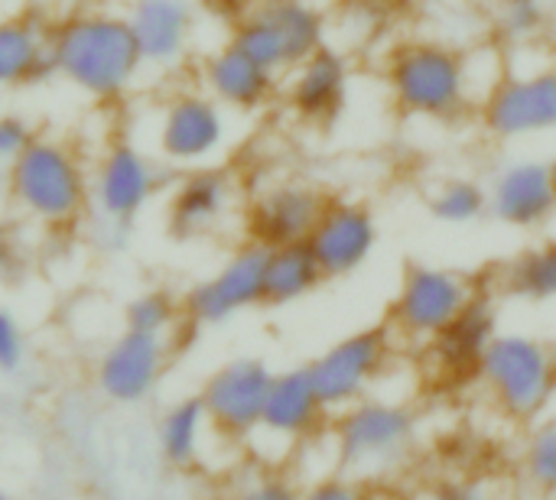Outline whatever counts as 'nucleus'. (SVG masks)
I'll return each instance as SVG.
<instances>
[{
    "instance_id": "nucleus-9",
    "label": "nucleus",
    "mask_w": 556,
    "mask_h": 500,
    "mask_svg": "<svg viewBox=\"0 0 556 500\" xmlns=\"http://www.w3.org/2000/svg\"><path fill=\"white\" fill-rule=\"evenodd\" d=\"M394 358V332L391 325H365L339 342H332L323 355H316L306 368L319 390L323 407L336 416L339 410L365 400L375 384L384 377Z\"/></svg>"
},
{
    "instance_id": "nucleus-35",
    "label": "nucleus",
    "mask_w": 556,
    "mask_h": 500,
    "mask_svg": "<svg viewBox=\"0 0 556 500\" xmlns=\"http://www.w3.org/2000/svg\"><path fill=\"white\" fill-rule=\"evenodd\" d=\"M303 500H378L365 482L358 478H342V475H329L319 478L313 485L303 488Z\"/></svg>"
},
{
    "instance_id": "nucleus-34",
    "label": "nucleus",
    "mask_w": 556,
    "mask_h": 500,
    "mask_svg": "<svg viewBox=\"0 0 556 500\" xmlns=\"http://www.w3.org/2000/svg\"><path fill=\"white\" fill-rule=\"evenodd\" d=\"M26 361V332L10 309H0V374H16Z\"/></svg>"
},
{
    "instance_id": "nucleus-19",
    "label": "nucleus",
    "mask_w": 556,
    "mask_h": 500,
    "mask_svg": "<svg viewBox=\"0 0 556 500\" xmlns=\"http://www.w3.org/2000/svg\"><path fill=\"white\" fill-rule=\"evenodd\" d=\"M352 94V62L342 49L323 46L280 78V98L293 117L313 127L336 124Z\"/></svg>"
},
{
    "instance_id": "nucleus-5",
    "label": "nucleus",
    "mask_w": 556,
    "mask_h": 500,
    "mask_svg": "<svg viewBox=\"0 0 556 500\" xmlns=\"http://www.w3.org/2000/svg\"><path fill=\"white\" fill-rule=\"evenodd\" d=\"M476 377L505 416L534 423L556 394V355L538 335L498 332L482 355Z\"/></svg>"
},
{
    "instance_id": "nucleus-1",
    "label": "nucleus",
    "mask_w": 556,
    "mask_h": 500,
    "mask_svg": "<svg viewBox=\"0 0 556 500\" xmlns=\"http://www.w3.org/2000/svg\"><path fill=\"white\" fill-rule=\"evenodd\" d=\"M49 55L52 75L98 104L124 101L147 68L127 16L101 7L72 10L52 20Z\"/></svg>"
},
{
    "instance_id": "nucleus-29",
    "label": "nucleus",
    "mask_w": 556,
    "mask_h": 500,
    "mask_svg": "<svg viewBox=\"0 0 556 500\" xmlns=\"http://www.w3.org/2000/svg\"><path fill=\"white\" fill-rule=\"evenodd\" d=\"M554 23V0H495L492 26L502 42L528 46L538 42Z\"/></svg>"
},
{
    "instance_id": "nucleus-31",
    "label": "nucleus",
    "mask_w": 556,
    "mask_h": 500,
    "mask_svg": "<svg viewBox=\"0 0 556 500\" xmlns=\"http://www.w3.org/2000/svg\"><path fill=\"white\" fill-rule=\"evenodd\" d=\"M525 469L538 488L556 491V423H544L531 433L525 449Z\"/></svg>"
},
{
    "instance_id": "nucleus-32",
    "label": "nucleus",
    "mask_w": 556,
    "mask_h": 500,
    "mask_svg": "<svg viewBox=\"0 0 556 500\" xmlns=\"http://www.w3.org/2000/svg\"><path fill=\"white\" fill-rule=\"evenodd\" d=\"M228 500H303V488L280 472L261 469L257 475L238 482Z\"/></svg>"
},
{
    "instance_id": "nucleus-14",
    "label": "nucleus",
    "mask_w": 556,
    "mask_h": 500,
    "mask_svg": "<svg viewBox=\"0 0 556 500\" xmlns=\"http://www.w3.org/2000/svg\"><path fill=\"white\" fill-rule=\"evenodd\" d=\"M326 202L329 195L303 176L270 179L244 205V234L261 247L306 244Z\"/></svg>"
},
{
    "instance_id": "nucleus-12",
    "label": "nucleus",
    "mask_w": 556,
    "mask_h": 500,
    "mask_svg": "<svg viewBox=\"0 0 556 500\" xmlns=\"http://www.w3.org/2000/svg\"><path fill=\"white\" fill-rule=\"evenodd\" d=\"M274 368L264 361V358H254V355H241V358H231L225 364H218L202 390H199V400L208 413V423L212 430L222 436V439H231V443H248L257 426H261V416H264V403H267V394H270V384H274Z\"/></svg>"
},
{
    "instance_id": "nucleus-39",
    "label": "nucleus",
    "mask_w": 556,
    "mask_h": 500,
    "mask_svg": "<svg viewBox=\"0 0 556 500\" xmlns=\"http://www.w3.org/2000/svg\"><path fill=\"white\" fill-rule=\"evenodd\" d=\"M547 163H551V172H554V182H556V150L547 156Z\"/></svg>"
},
{
    "instance_id": "nucleus-21",
    "label": "nucleus",
    "mask_w": 556,
    "mask_h": 500,
    "mask_svg": "<svg viewBox=\"0 0 556 500\" xmlns=\"http://www.w3.org/2000/svg\"><path fill=\"white\" fill-rule=\"evenodd\" d=\"M124 16L147 68L169 72L186 62L199 23L192 0H127Z\"/></svg>"
},
{
    "instance_id": "nucleus-23",
    "label": "nucleus",
    "mask_w": 556,
    "mask_h": 500,
    "mask_svg": "<svg viewBox=\"0 0 556 500\" xmlns=\"http://www.w3.org/2000/svg\"><path fill=\"white\" fill-rule=\"evenodd\" d=\"M498 335V309L489 293H476V299L433 338L427 342L430 361L446 377H466L476 374L482 355Z\"/></svg>"
},
{
    "instance_id": "nucleus-33",
    "label": "nucleus",
    "mask_w": 556,
    "mask_h": 500,
    "mask_svg": "<svg viewBox=\"0 0 556 500\" xmlns=\"http://www.w3.org/2000/svg\"><path fill=\"white\" fill-rule=\"evenodd\" d=\"M36 127L29 124V117L13 114V111H0V172H7L16 156L33 143Z\"/></svg>"
},
{
    "instance_id": "nucleus-13",
    "label": "nucleus",
    "mask_w": 556,
    "mask_h": 500,
    "mask_svg": "<svg viewBox=\"0 0 556 500\" xmlns=\"http://www.w3.org/2000/svg\"><path fill=\"white\" fill-rule=\"evenodd\" d=\"M264 260L267 247L244 241L238 244L205 280L182 296V312L199 329H215L235 316L264 306Z\"/></svg>"
},
{
    "instance_id": "nucleus-30",
    "label": "nucleus",
    "mask_w": 556,
    "mask_h": 500,
    "mask_svg": "<svg viewBox=\"0 0 556 500\" xmlns=\"http://www.w3.org/2000/svg\"><path fill=\"white\" fill-rule=\"evenodd\" d=\"M182 319H186L182 299H176V293H169L163 286L143 290L124 306V329L156 335V338H169Z\"/></svg>"
},
{
    "instance_id": "nucleus-20",
    "label": "nucleus",
    "mask_w": 556,
    "mask_h": 500,
    "mask_svg": "<svg viewBox=\"0 0 556 500\" xmlns=\"http://www.w3.org/2000/svg\"><path fill=\"white\" fill-rule=\"evenodd\" d=\"M280 78L283 75L264 68L248 52H241L235 42L215 46L199 62V88L208 91L231 114L267 111L280 98Z\"/></svg>"
},
{
    "instance_id": "nucleus-8",
    "label": "nucleus",
    "mask_w": 556,
    "mask_h": 500,
    "mask_svg": "<svg viewBox=\"0 0 556 500\" xmlns=\"http://www.w3.org/2000/svg\"><path fill=\"white\" fill-rule=\"evenodd\" d=\"M479 293V283L453 267L410 264L388 306V325L394 335L414 345L433 342Z\"/></svg>"
},
{
    "instance_id": "nucleus-4",
    "label": "nucleus",
    "mask_w": 556,
    "mask_h": 500,
    "mask_svg": "<svg viewBox=\"0 0 556 500\" xmlns=\"http://www.w3.org/2000/svg\"><path fill=\"white\" fill-rule=\"evenodd\" d=\"M228 42L264 68L287 75L329 42V16L316 0H241Z\"/></svg>"
},
{
    "instance_id": "nucleus-24",
    "label": "nucleus",
    "mask_w": 556,
    "mask_h": 500,
    "mask_svg": "<svg viewBox=\"0 0 556 500\" xmlns=\"http://www.w3.org/2000/svg\"><path fill=\"white\" fill-rule=\"evenodd\" d=\"M52 20L39 10L0 16V91L26 88L52 75Z\"/></svg>"
},
{
    "instance_id": "nucleus-22",
    "label": "nucleus",
    "mask_w": 556,
    "mask_h": 500,
    "mask_svg": "<svg viewBox=\"0 0 556 500\" xmlns=\"http://www.w3.org/2000/svg\"><path fill=\"white\" fill-rule=\"evenodd\" d=\"M332 413L323 407L319 390L309 377V368H287L274 374L267 403H264V416L254 436L261 439H274L280 443L287 452H293L303 439H313L316 433H323V423Z\"/></svg>"
},
{
    "instance_id": "nucleus-11",
    "label": "nucleus",
    "mask_w": 556,
    "mask_h": 500,
    "mask_svg": "<svg viewBox=\"0 0 556 500\" xmlns=\"http://www.w3.org/2000/svg\"><path fill=\"white\" fill-rule=\"evenodd\" d=\"M160 163L134 140H114L88 169V208L108 225H134L160 195Z\"/></svg>"
},
{
    "instance_id": "nucleus-3",
    "label": "nucleus",
    "mask_w": 556,
    "mask_h": 500,
    "mask_svg": "<svg viewBox=\"0 0 556 500\" xmlns=\"http://www.w3.org/2000/svg\"><path fill=\"white\" fill-rule=\"evenodd\" d=\"M3 179L10 205L46 231H65L88 211V166L59 137L36 133Z\"/></svg>"
},
{
    "instance_id": "nucleus-16",
    "label": "nucleus",
    "mask_w": 556,
    "mask_h": 500,
    "mask_svg": "<svg viewBox=\"0 0 556 500\" xmlns=\"http://www.w3.org/2000/svg\"><path fill=\"white\" fill-rule=\"evenodd\" d=\"M241 205V185L222 163L179 169L166 195V225L179 241H199L222 231Z\"/></svg>"
},
{
    "instance_id": "nucleus-25",
    "label": "nucleus",
    "mask_w": 556,
    "mask_h": 500,
    "mask_svg": "<svg viewBox=\"0 0 556 500\" xmlns=\"http://www.w3.org/2000/svg\"><path fill=\"white\" fill-rule=\"evenodd\" d=\"M326 283L309 244L267 247L264 260V306L287 309L309 299Z\"/></svg>"
},
{
    "instance_id": "nucleus-18",
    "label": "nucleus",
    "mask_w": 556,
    "mask_h": 500,
    "mask_svg": "<svg viewBox=\"0 0 556 500\" xmlns=\"http://www.w3.org/2000/svg\"><path fill=\"white\" fill-rule=\"evenodd\" d=\"M169 364V338L124 329L94 361V387L117 407L143 403L163 381Z\"/></svg>"
},
{
    "instance_id": "nucleus-7",
    "label": "nucleus",
    "mask_w": 556,
    "mask_h": 500,
    "mask_svg": "<svg viewBox=\"0 0 556 500\" xmlns=\"http://www.w3.org/2000/svg\"><path fill=\"white\" fill-rule=\"evenodd\" d=\"M235 140V114L202 88L173 91L156 114V156L173 169L218 163Z\"/></svg>"
},
{
    "instance_id": "nucleus-2",
    "label": "nucleus",
    "mask_w": 556,
    "mask_h": 500,
    "mask_svg": "<svg viewBox=\"0 0 556 500\" xmlns=\"http://www.w3.org/2000/svg\"><path fill=\"white\" fill-rule=\"evenodd\" d=\"M384 88L404 117L453 124L479 104L469 52L440 39H407L384 59Z\"/></svg>"
},
{
    "instance_id": "nucleus-10",
    "label": "nucleus",
    "mask_w": 556,
    "mask_h": 500,
    "mask_svg": "<svg viewBox=\"0 0 556 500\" xmlns=\"http://www.w3.org/2000/svg\"><path fill=\"white\" fill-rule=\"evenodd\" d=\"M482 130L498 143L556 137V65L505 72L479 104Z\"/></svg>"
},
{
    "instance_id": "nucleus-38",
    "label": "nucleus",
    "mask_w": 556,
    "mask_h": 500,
    "mask_svg": "<svg viewBox=\"0 0 556 500\" xmlns=\"http://www.w3.org/2000/svg\"><path fill=\"white\" fill-rule=\"evenodd\" d=\"M352 3L368 7V10H391V7H401V3H407V0H352Z\"/></svg>"
},
{
    "instance_id": "nucleus-6",
    "label": "nucleus",
    "mask_w": 556,
    "mask_h": 500,
    "mask_svg": "<svg viewBox=\"0 0 556 500\" xmlns=\"http://www.w3.org/2000/svg\"><path fill=\"white\" fill-rule=\"evenodd\" d=\"M339 465L349 478H371L397 469L417 439V416L407 403L365 397L336 413L332 426Z\"/></svg>"
},
{
    "instance_id": "nucleus-36",
    "label": "nucleus",
    "mask_w": 556,
    "mask_h": 500,
    "mask_svg": "<svg viewBox=\"0 0 556 500\" xmlns=\"http://www.w3.org/2000/svg\"><path fill=\"white\" fill-rule=\"evenodd\" d=\"M433 500H489V495L476 482H450L433 495Z\"/></svg>"
},
{
    "instance_id": "nucleus-17",
    "label": "nucleus",
    "mask_w": 556,
    "mask_h": 500,
    "mask_svg": "<svg viewBox=\"0 0 556 500\" xmlns=\"http://www.w3.org/2000/svg\"><path fill=\"white\" fill-rule=\"evenodd\" d=\"M489 215L511 231H541L556 218V182L541 156L502 159L489 179Z\"/></svg>"
},
{
    "instance_id": "nucleus-15",
    "label": "nucleus",
    "mask_w": 556,
    "mask_h": 500,
    "mask_svg": "<svg viewBox=\"0 0 556 500\" xmlns=\"http://www.w3.org/2000/svg\"><path fill=\"white\" fill-rule=\"evenodd\" d=\"M306 244L326 280H349L368 267L381 244L378 211L362 198L329 195Z\"/></svg>"
},
{
    "instance_id": "nucleus-26",
    "label": "nucleus",
    "mask_w": 556,
    "mask_h": 500,
    "mask_svg": "<svg viewBox=\"0 0 556 500\" xmlns=\"http://www.w3.org/2000/svg\"><path fill=\"white\" fill-rule=\"evenodd\" d=\"M208 433H215V430L208 423V413H205L199 394L179 397L160 416L156 439H160L163 462L176 472H192L202 462V446H205Z\"/></svg>"
},
{
    "instance_id": "nucleus-40",
    "label": "nucleus",
    "mask_w": 556,
    "mask_h": 500,
    "mask_svg": "<svg viewBox=\"0 0 556 500\" xmlns=\"http://www.w3.org/2000/svg\"><path fill=\"white\" fill-rule=\"evenodd\" d=\"M0 500H13V498H10V495H7V491H0Z\"/></svg>"
},
{
    "instance_id": "nucleus-27",
    "label": "nucleus",
    "mask_w": 556,
    "mask_h": 500,
    "mask_svg": "<svg viewBox=\"0 0 556 500\" xmlns=\"http://www.w3.org/2000/svg\"><path fill=\"white\" fill-rule=\"evenodd\" d=\"M502 290L534 306L556 303V238L521 247L502 270Z\"/></svg>"
},
{
    "instance_id": "nucleus-37",
    "label": "nucleus",
    "mask_w": 556,
    "mask_h": 500,
    "mask_svg": "<svg viewBox=\"0 0 556 500\" xmlns=\"http://www.w3.org/2000/svg\"><path fill=\"white\" fill-rule=\"evenodd\" d=\"M10 264H13V238H10L7 221L0 218V270H7Z\"/></svg>"
},
{
    "instance_id": "nucleus-28",
    "label": "nucleus",
    "mask_w": 556,
    "mask_h": 500,
    "mask_svg": "<svg viewBox=\"0 0 556 500\" xmlns=\"http://www.w3.org/2000/svg\"><path fill=\"white\" fill-rule=\"evenodd\" d=\"M427 208L446 228H469L489 215V189L472 176H443L427 192Z\"/></svg>"
},
{
    "instance_id": "nucleus-41",
    "label": "nucleus",
    "mask_w": 556,
    "mask_h": 500,
    "mask_svg": "<svg viewBox=\"0 0 556 500\" xmlns=\"http://www.w3.org/2000/svg\"><path fill=\"white\" fill-rule=\"evenodd\" d=\"M554 495H556V491H554Z\"/></svg>"
}]
</instances>
